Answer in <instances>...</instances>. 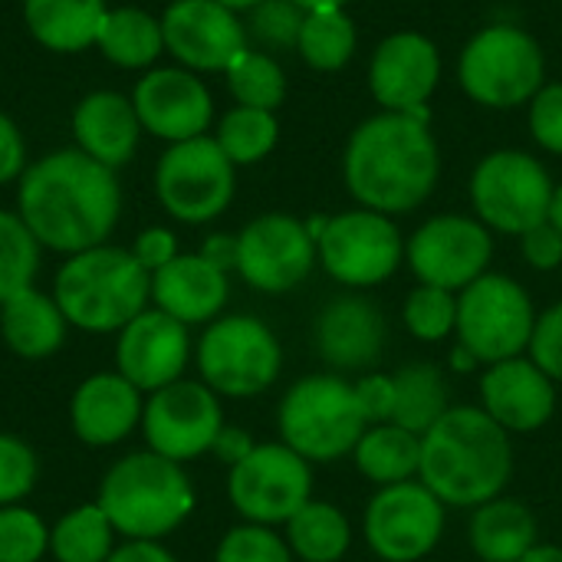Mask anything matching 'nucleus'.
Returning <instances> with one entry per match:
<instances>
[{
  "label": "nucleus",
  "mask_w": 562,
  "mask_h": 562,
  "mask_svg": "<svg viewBox=\"0 0 562 562\" xmlns=\"http://www.w3.org/2000/svg\"><path fill=\"white\" fill-rule=\"evenodd\" d=\"M254 33L267 43H296L306 10H300L293 0H263L254 7Z\"/></svg>",
  "instance_id": "c03bdc74"
},
{
  "label": "nucleus",
  "mask_w": 562,
  "mask_h": 562,
  "mask_svg": "<svg viewBox=\"0 0 562 562\" xmlns=\"http://www.w3.org/2000/svg\"><path fill=\"white\" fill-rule=\"evenodd\" d=\"M533 326L537 310L530 293L504 273H484L458 293V346H464L481 366L524 356Z\"/></svg>",
  "instance_id": "6e6552de"
},
{
  "label": "nucleus",
  "mask_w": 562,
  "mask_h": 562,
  "mask_svg": "<svg viewBox=\"0 0 562 562\" xmlns=\"http://www.w3.org/2000/svg\"><path fill=\"white\" fill-rule=\"evenodd\" d=\"M201 382L227 398L267 392L283 369V349L273 329L257 316H217L194 346Z\"/></svg>",
  "instance_id": "0eeeda50"
},
{
  "label": "nucleus",
  "mask_w": 562,
  "mask_h": 562,
  "mask_svg": "<svg viewBox=\"0 0 562 562\" xmlns=\"http://www.w3.org/2000/svg\"><path fill=\"white\" fill-rule=\"evenodd\" d=\"M352 461L359 468V474L379 487H392V484H405L418 477L422 468V438L382 422V425H369L352 451Z\"/></svg>",
  "instance_id": "c756f323"
},
{
  "label": "nucleus",
  "mask_w": 562,
  "mask_h": 562,
  "mask_svg": "<svg viewBox=\"0 0 562 562\" xmlns=\"http://www.w3.org/2000/svg\"><path fill=\"white\" fill-rule=\"evenodd\" d=\"M165 49L191 72H227L247 49V33L234 10L217 0H175L161 13Z\"/></svg>",
  "instance_id": "6ab92c4d"
},
{
  "label": "nucleus",
  "mask_w": 562,
  "mask_h": 562,
  "mask_svg": "<svg viewBox=\"0 0 562 562\" xmlns=\"http://www.w3.org/2000/svg\"><path fill=\"white\" fill-rule=\"evenodd\" d=\"M217 3L237 13V10H254V7H260L263 0H217Z\"/></svg>",
  "instance_id": "bf43d9fd"
},
{
  "label": "nucleus",
  "mask_w": 562,
  "mask_h": 562,
  "mask_svg": "<svg viewBox=\"0 0 562 562\" xmlns=\"http://www.w3.org/2000/svg\"><path fill=\"white\" fill-rule=\"evenodd\" d=\"M530 132L547 151L562 155V82L543 86L530 99Z\"/></svg>",
  "instance_id": "a18cd8bd"
},
{
  "label": "nucleus",
  "mask_w": 562,
  "mask_h": 562,
  "mask_svg": "<svg viewBox=\"0 0 562 562\" xmlns=\"http://www.w3.org/2000/svg\"><path fill=\"white\" fill-rule=\"evenodd\" d=\"M296 46L313 69L329 72L349 63L356 49V26L342 10H313L303 16Z\"/></svg>",
  "instance_id": "f704fd0d"
},
{
  "label": "nucleus",
  "mask_w": 562,
  "mask_h": 562,
  "mask_svg": "<svg viewBox=\"0 0 562 562\" xmlns=\"http://www.w3.org/2000/svg\"><path fill=\"white\" fill-rule=\"evenodd\" d=\"M392 382H395L392 425L422 438L451 412L448 382L435 362H408L392 375Z\"/></svg>",
  "instance_id": "7c9ffc66"
},
{
  "label": "nucleus",
  "mask_w": 562,
  "mask_h": 562,
  "mask_svg": "<svg viewBox=\"0 0 562 562\" xmlns=\"http://www.w3.org/2000/svg\"><path fill=\"white\" fill-rule=\"evenodd\" d=\"M520 247L533 270H557L562 263V234L550 221L520 234Z\"/></svg>",
  "instance_id": "de8ad7c7"
},
{
  "label": "nucleus",
  "mask_w": 562,
  "mask_h": 562,
  "mask_svg": "<svg viewBox=\"0 0 562 562\" xmlns=\"http://www.w3.org/2000/svg\"><path fill=\"white\" fill-rule=\"evenodd\" d=\"M234 168L217 138L198 135L175 142L155 165V194L175 221L207 224L234 201Z\"/></svg>",
  "instance_id": "9d476101"
},
{
  "label": "nucleus",
  "mask_w": 562,
  "mask_h": 562,
  "mask_svg": "<svg viewBox=\"0 0 562 562\" xmlns=\"http://www.w3.org/2000/svg\"><path fill=\"white\" fill-rule=\"evenodd\" d=\"M277 428L283 445L310 464H333L356 451L369 422L356 382L339 375H306L280 398Z\"/></svg>",
  "instance_id": "423d86ee"
},
{
  "label": "nucleus",
  "mask_w": 562,
  "mask_h": 562,
  "mask_svg": "<svg viewBox=\"0 0 562 562\" xmlns=\"http://www.w3.org/2000/svg\"><path fill=\"white\" fill-rule=\"evenodd\" d=\"M520 562H562V547H553V543H537L527 557Z\"/></svg>",
  "instance_id": "5fc2aeb1"
},
{
  "label": "nucleus",
  "mask_w": 562,
  "mask_h": 562,
  "mask_svg": "<svg viewBox=\"0 0 562 562\" xmlns=\"http://www.w3.org/2000/svg\"><path fill=\"white\" fill-rule=\"evenodd\" d=\"M316 240L306 221L260 214L237 234V273L260 293H290L316 267Z\"/></svg>",
  "instance_id": "f3484780"
},
{
  "label": "nucleus",
  "mask_w": 562,
  "mask_h": 562,
  "mask_svg": "<svg viewBox=\"0 0 562 562\" xmlns=\"http://www.w3.org/2000/svg\"><path fill=\"white\" fill-rule=\"evenodd\" d=\"M300 10H306V13H313V10H342L349 0H293Z\"/></svg>",
  "instance_id": "4d7b16f0"
},
{
  "label": "nucleus",
  "mask_w": 562,
  "mask_h": 562,
  "mask_svg": "<svg viewBox=\"0 0 562 562\" xmlns=\"http://www.w3.org/2000/svg\"><path fill=\"white\" fill-rule=\"evenodd\" d=\"M53 300L69 326L102 336L128 326L151 303V273L122 247L72 254L53 280Z\"/></svg>",
  "instance_id": "20e7f679"
},
{
  "label": "nucleus",
  "mask_w": 562,
  "mask_h": 562,
  "mask_svg": "<svg viewBox=\"0 0 562 562\" xmlns=\"http://www.w3.org/2000/svg\"><path fill=\"white\" fill-rule=\"evenodd\" d=\"M448 507L415 477L379 487L362 517V537L382 562H422L445 537Z\"/></svg>",
  "instance_id": "2eb2a0df"
},
{
  "label": "nucleus",
  "mask_w": 562,
  "mask_h": 562,
  "mask_svg": "<svg viewBox=\"0 0 562 562\" xmlns=\"http://www.w3.org/2000/svg\"><path fill=\"white\" fill-rule=\"evenodd\" d=\"M16 214L40 247L72 257L109 240L122 214V188L112 168L79 148H59L20 175Z\"/></svg>",
  "instance_id": "f257e3e1"
},
{
  "label": "nucleus",
  "mask_w": 562,
  "mask_h": 562,
  "mask_svg": "<svg viewBox=\"0 0 562 562\" xmlns=\"http://www.w3.org/2000/svg\"><path fill=\"white\" fill-rule=\"evenodd\" d=\"M227 86H231L237 105H247V109L273 112L286 99V76H283L280 63L257 49H244L227 66Z\"/></svg>",
  "instance_id": "e433bc0d"
},
{
  "label": "nucleus",
  "mask_w": 562,
  "mask_h": 562,
  "mask_svg": "<svg viewBox=\"0 0 562 562\" xmlns=\"http://www.w3.org/2000/svg\"><path fill=\"white\" fill-rule=\"evenodd\" d=\"M40 240L16 211H0V303L33 286L40 270Z\"/></svg>",
  "instance_id": "4c0bfd02"
},
{
  "label": "nucleus",
  "mask_w": 562,
  "mask_h": 562,
  "mask_svg": "<svg viewBox=\"0 0 562 562\" xmlns=\"http://www.w3.org/2000/svg\"><path fill=\"white\" fill-rule=\"evenodd\" d=\"M26 171V142L10 115L0 112V184L16 181Z\"/></svg>",
  "instance_id": "8fccbe9b"
},
{
  "label": "nucleus",
  "mask_w": 562,
  "mask_h": 562,
  "mask_svg": "<svg viewBox=\"0 0 562 562\" xmlns=\"http://www.w3.org/2000/svg\"><path fill=\"white\" fill-rule=\"evenodd\" d=\"M277 138H280V125H277V115L267 109L237 105L221 119V128H217V145L234 165H254L267 158Z\"/></svg>",
  "instance_id": "c9c22d12"
},
{
  "label": "nucleus",
  "mask_w": 562,
  "mask_h": 562,
  "mask_svg": "<svg viewBox=\"0 0 562 562\" xmlns=\"http://www.w3.org/2000/svg\"><path fill=\"white\" fill-rule=\"evenodd\" d=\"M115 527L99 504H79L49 527L56 562H105L115 553Z\"/></svg>",
  "instance_id": "72a5a7b5"
},
{
  "label": "nucleus",
  "mask_w": 562,
  "mask_h": 562,
  "mask_svg": "<svg viewBox=\"0 0 562 562\" xmlns=\"http://www.w3.org/2000/svg\"><path fill=\"white\" fill-rule=\"evenodd\" d=\"M227 497L244 524L283 527L313 501V468L283 441L257 445L227 474Z\"/></svg>",
  "instance_id": "f8f14e48"
},
{
  "label": "nucleus",
  "mask_w": 562,
  "mask_h": 562,
  "mask_svg": "<svg viewBox=\"0 0 562 562\" xmlns=\"http://www.w3.org/2000/svg\"><path fill=\"white\" fill-rule=\"evenodd\" d=\"M105 562H178L158 540H125Z\"/></svg>",
  "instance_id": "603ef678"
},
{
  "label": "nucleus",
  "mask_w": 562,
  "mask_h": 562,
  "mask_svg": "<svg viewBox=\"0 0 562 562\" xmlns=\"http://www.w3.org/2000/svg\"><path fill=\"white\" fill-rule=\"evenodd\" d=\"M49 553V527L23 504L0 507V562H40Z\"/></svg>",
  "instance_id": "ea45409f"
},
{
  "label": "nucleus",
  "mask_w": 562,
  "mask_h": 562,
  "mask_svg": "<svg viewBox=\"0 0 562 562\" xmlns=\"http://www.w3.org/2000/svg\"><path fill=\"white\" fill-rule=\"evenodd\" d=\"M142 392L119 372H95L79 382L69 402L72 435L89 448L122 445L135 428H142Z\"/></svg>",
  "instance_id": "5701e85b"
},
{
  "label": "nucleus",
  "mask_w": 562,
  "mask_h": 562,
  "mask_svg": "<svg viewBox=\"0 0 562 562\" xmlns=\"http://www.w3.org/2000/svg\"><path fill=\"white\" fill-rule=\"evenodd\" d=\"M441 79L438 46L422 33H395L379 43L369 66V89L389 112L428 119V99Z\"/></svg>",
  "instance_id": "412c9836"
},
{
  "label": "nucleus",
  "mask_w": 562,
  "mask_h": 562,
  "mask_svg": "<svg viewBox=\"0 0 562 562\" xmlns=\"http://www.w3.org/2000/svg\"><path fill=\"white\" fill-rule=\"evenodd\" d=\"M316 349L339 372L372 369L385 349V316L366 296H336L316 319Z\"/></svg>",
  "instance_id": "b1692460"
},
{
  "label": "nucleus",
  "mask_w": 562,
  "mask_h": 562,
  "mask_svg": "<svg viewBox=\"0 0 562 562\" xmlns=\"http://www.w3.org/2000/svg\"><path fill=\"white\" fill-rule=\"evenodd\" d=\"M510 477V435L481 405H451V412L422 435L418 481L445 507L474 510L501 497Z\"/></svg>",
  "instance_id": "7ed1b4c3"
},
{
  "label": "nucleus",
  "mask_w": 562,
  "mask_h": 562,
  "mask_svg": "<svg viewBox=\"0 0 562 562\" xmlns=\"http://www.w3.org/2000/svg\"><path fill=\"white\" fill-rule=\"evenodd\" d=\"M286 547L300 562H339L352 547V527L336 504L310 501L286 524Z\"/></svg>",
  "instance_id": "473e14b6"
},
{
  "label": "nucleus",
  "mask_w": 562,
  "mask_h": 562,
  "mask_svg": "<svg viewBox=\"0 0 562 562\" xmlns=\"http://www.w3.org/2000/svg\"><path fill=\"white\" fill-rule=\"evenodd\" d=\"M72 135H76L79 151H86L89 158H95L99 165L115 171L119 165H125L135 155L142 122H138V112L128 95L99 89L76 102Z\"/></svg>",
  "instance_id": "a878e982"
},
{
  "label": "nucleus",
  "mask_w": 562,
  "mask_h": 562,
  "mask_svg": "<svg viewBox=\"0 0 562 562\" xmlns=\"http://www.w3.org/2000/svg\"><path fill=\"white\" fill-rule=\"evenodd\" d=\"M481 408L507 435L540 431L557 412V382L530 356L494 362L481 379Z\"/></svg>",
  "instance_id": "4be33fe9"
},
{
  "label": "nucleus",
  "mask_w": 562,
  "mask_h": 562,
  "mask_svg": "<svg viewBox=\"0 0 562 562\" xmlns=\"http://www.w3.org/2000/svg\"><path fill=\"white\" fill-rule=\"evenodd\" d=\"M36 477H40L36 451L23 438L0 431V507L23 504V497L33 494Z\"/></svg>",
  "instance_id": "79ce46f5"
},
{
  "label": "nucleus",
  "mask_w": 562,
  "mask_h": 562,
  "mask_svg": "<svg viewBox=\"0 0 562 562\" xmlns=\"http://www.w3.org/2000/svg\"><path fill=\"white\" fill-rule=\"evenodd\" d=\"M356 395H359V405H362L369 425L392 422V408H395V382H392V375L372 372V375L359 379Z\"/></svg>",
  "instance_id": "49530a36"
},
{
  "label": "nucleus",
  "mask_w": 562,
  "mask_h": 562,
  "mask_svg": "<svg viewBox=\"0 0 562 562\" xmlns=\"http://www.w3.org/2000/svg\"><path fill=\"white\" fill-rule=\"evenodd\" d=\"M438 145L428 119L408 112H382L366 119L342 158L346 188L352 198L379 214L415 211L438 184Z\"/></svg>",
  "instance_id": "f03ea898"
},
{
  "label": "nucleus",
  "mask_w": 562,
  "mask_h": 562,
  "mask_svg": "<svg viewBox=\"0 0 562 562\" xmlns=\"http://www.w3.org/2000/svg\"><path fill=\"white\" fill-rule=\"evenodd\" d=\"M468 537L481 562H520L540 543V524L524 501L501 494L474 507Z\"/></svg>",
  "instance_id": "cd10ccee"
},
{
  "label": "nucleus",
  "mask_w": 562,
  "mask_h": 562,
  "mask_svg": "<svg viewBox=\"0 0 562 562\" xmlns=\"http://www.w3.org/2000/svg\"><path fill=\"white\" fill-rule=\"evenodd\" d=\"M254 448H257V441L250 438V431H244V428H237V425H224V428L217 431V438H214L211 454H214L221 464L234 468V464H240Z\"/></svg>",
  "instance_id": "3c124183"
},
{
  "label": "nucleus",
  "mask_w": 562,
  "mask_h": 562,
  "mask_svg": "<svg viewBox=\"0 0 562 562\" xmlns=\"http://www.w3.org/2000/svg\"><path fill=\"white\" fill-rule=\"evenodd\" d=\"M214 562H293V553L273 527L240 524L221 537Z\"/></svg>",
  "instance_id": "a19ab883"
},
{
  "label": "nucleus",
  "mask_w": 562,
  "mask_h": 562,
  "mask_svg": "<svg viewBox=\"0 0 562 562\" xmlns=\"http://www.w3.org/2000/svg\"><path fill=\"white\" fill-rule=\"evenodd\" d=\"M319 263L326 273L352 290L385 283L405 260V240L389 214L356 207L326 221L316 240Z\"/></svg>",
  "instance_id": "ddd939ff"
},
{
  "label": "nucleus",
  "mask_w": 562,
  "mask_h": 562,
  "mask_svg": "<svg viewBox=\"0 0 562 562\" xmlns=\"http://www.w3.org/2000/svg\"><path fill=\"white\" fill-rule=\"evenodd\" d=\"M451 369H454V372H477L481 362H477L464 346H454V349H451Z\"/></svg>",
  "instance_id": "6e6d98bb"
},
{
  "label": "nucleus",
  "mask_w": 562,
  "mask_h": 562,
  "mask_svg": "<svg viewBox=\"0 0 562 562\" xmlns=\"http://www.w3.org/2000/svg\"><path fill=\"white\" fill-rule=\"evenodd\" d=\"M95 46L102 49L105 59H112L122 69H145L165 49L161 16H151L142 7L105 10V16L99 23Z\"/></svg>",
  "instance_id": "2f4dec72"
},
{
  "label": "nucleus",
  "mask_w": 562,
  "mask_h": 562,
  "mask_svg": "<svg viewBox=\"0 0 562 562\" xmlns=\"http://www.w3.org/2000/svg\"><path fill=\"white\" fill-rule=\"evenodd\" d=\"M458 76L474 102L514 109L543 89V49L527 30L494 23L464 46Z\"/></svg>",
  "instance_id": "1a4fd4ad"
},
{
  "label": "nucleus",
  "mask_w": 562,
  "mask_h": 562,
  "mask_svg": "<svg viewBox=\"0 0 562 562\" xmlns=\"http://www.w3.org/2000/svg\"><path fill=\"white\" fill-rule=\"evenodd\" d=\"M557 231L562 234V184L553 188V201H550V217H547Z\"/></svg>",
  "instance_id": "13d9d810"
},
{
  "label": "nucleus",
  "mask_w": 562,
  "mask_h": 562,
  "mask_svg": "<svg viewBox=\"0 0 562 562\" xmlns=\"http://www.w3.org/2000/svg\"><path fill=\"white\" fill-rule=\"evenodd\" d=\"M231 283L221 267L201 254H178L151 273V303L184 326L214 323L227 303Z\"/></svg>",
  "instance_id": "393cba45"
},
{
  "label": "nucleus",
  "mask_w": 562,
  "mask_h": 562,
  "mask_svg": "<svg viewBox=\"0 0 562 562\" xmlns=\"http://www.w3.org/2000/svg\"><path fill=\"white\" fill-rule=\"evenodd\" d=\"M527 356L560 385L562 382V303L537 316Z\"/></svg>",
  "instance_id": "37998d69"
},
{
  "label": "nucleus",
  "mask_w": 562,
  "mask_h": 562,
  "mask_svg": "<svg viewBox=\"0 0 562 562\" xmlns=\"http://www.w3.org/2000/svg\"><path fill=\"white\" fill-rule=\"evenodd\" d=\"M405 329L422 342H441L458 326V293L441 286H415L402 310Z\"/></svg>",
  "instance_id": "58836bf2"
},
{
  "label": "nucleus",
  "mask_w": 562,
  "mask_h": 562,
  "mask_svg": "<svg viewBox=\"0 0 562 562\" xmlns=\"http://www.w3.org/2000/svg\"><path fill=\"white\" fill-rule=\"evenodd\" d=\"M69 333V319L63 316L53 293L26 286L0 303V336L7 349L26 362L53 359Z\"/></svg>",
  "instance_id": "bb28decb"
},
{
  "label": "nucleus",
  "mask_w": 562,
  "mask_h": 562,
  "mask_svg": "<svg viewBox=\"0 0 562 562\" xmlns=\"http://www.w3.org/2000/svg\"><path fill=\"white\" fill-rule=\"evenodd\" d=\"M95 504L125 540H158L175 533L194 510V487L184 464L155 451L119 458L102 484Z\"/></svg>",
  "instance_id": "39448f33"
},
{
  "label": "nucleus",
  "mask_w": 562,
  "mask_h": 562,
  "mask_svg": "<svg viewBox=\"0 0 562 562\" xmlns=\"http://www.w3.org/2000/svg\"><path fill=\"white\" fill-rule=\"evenodd\" d=\"M105 0H23L30 36L53 53H82L95 46Z\"/></svg>",
  "instance_id": "c85d7f7f"
},
{
  "label": "nucleus",
  "mask_w": 562,
  "mask_h": 562,
  "mask_svg": "<svg viewBox=\"0 0 562 562\" xmlns=\"http://www.w3.org/2000/svg\"><path fill=\"white\" fill-rule=\"evenodd\" d=\"M178 254H181V250H178V240H175V234H171L168 227H148V231H142V234L135 237V244H132V257H135L148 273L161 270V267L171 263Z\"/></svg>",
  "instance_id": "09e8293b"
},
{
  "label": "nucleus",
  "mask_w": 562,
  "mask_h": 562,
  "mask_svg": "<svg viewBox=\"0 0 562 562\" xmlns=\"http://www.w3.org/2000/svg\"><path fill=\"white\" fill-rule=\"evenodd\" d=\"M405 257L418 283L461 293L487 273L494 257L491 231L461 214H441L425 221L405 244Z\"/></svg>",
  "instance_id": "dca6fc26"
},
{
  "label": "nucleus",
  "mask_w": 562,
  "mask_h": 562,
  "mask_svg": "<svg viewBox=\"0 0 562 562\" xmlns=\"http://www.w3.org/2000/svg\"><path fill=\"white\" fill-rule=\"evenodd\" d=\"M142 132H151L165 142H188L207 132L214 102L207 86L191 69H148L132 92Z\"/></svg>",
  "instance_id": "aec40b11"
},
{
  "label": "nucleus",
  "mask_w": 562,
  "mask_h": 562,
  "mask_svg": "<svg viewBox=\"0 0 562 562\" xmlns=\"http://www.w3.org/2000/svg\"><path fill=\"white\" fill-rule=\"evenodd\" d=\"M198 254L207 257V260H211L214 267H221L224 273L237 270V237H231V234H214V237H207L204 247H201Z\"/></svg>",
  "instance_id": "864d4df0"
},
{
  "label": "nucleus",
  "mask_w": 562,
  "mask_h": 562,
  "mask_svg": "<svg viewBox=\"0 0 562 562\" xmlns=\"http://www.w3.org/2000/svg\"><path fill=\"white\" fill-rule=\"evenodd\" d=\"M188 326L168 313L148 306L128 326L115 333V372L128 379L142 395H151L178 379L191 362Z\"/></svg>",
  "instance_id": "a211bd4d"
},
{
  "label": "nucleus",
  "mask_w": 562,
  "mask_h": 562,
  "mask_svg": "<svg viewBox=\"0 0 562 562\" xmlns=\"http://www.w3.org/2000/svg\"><path fill=\"white\" fill-rule=\"evenodd\" d=\"M471 201L487 231L527 234L550 217L553 181L527 151H494L471 178Z\"/></svg>",
  "instance_id": "9b49d317"
},
{
  "label": "nucleus",
  "mask_w": 562,
  "mask_h": 562,
  "mask_svg": "<svg viewBox=\"0 0 562 562\" xmlns=\"http://www.w3.org/2000/svg\"><path fill=\"white\" fill-rule=\"evenodd\" d=\"M221 395L204 382L178 379L145 398L142 408V435L148 451L188 464L211 454L217 431L224 428Z\"/></svg>",
  "instance_id": "4468645a"
}]
</instances>
